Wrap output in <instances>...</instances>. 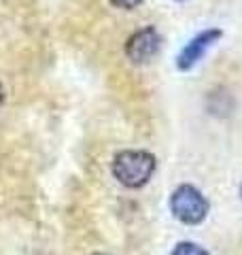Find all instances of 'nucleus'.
<instances>
[{"label":"nucleus","instance_id":"9","mask_svg":"<svg viewBox=\"0 0 242 255\" xmlns=\"http://www.w3.org/2000/svg\"><path fill=\"white\" fill-rule=\"evenodd\" d=\"M240 198H242V185H240Z\"/></svg>","mask_w":242,"mask_h":255},{"label":"nucleus","instance_id":"6","mask_svg":"<svg viewBox=\"0 0 242 255\" xmlns=\"http://www.w3.org/2000/svg\"><path fill=\"white\" fill-rule=\"evenodd\" d=\"M142 2V0H111V4H115L117 9H136V6H138Z\"/></svg>","mask_w":242,"mask_h":255},{"label":"nucleus","instance_id":"8","mask_svg":"<svg viewBox=\"0 0 242 255\" xmlns=\"http://www.w3.org/2000/svg\"><path fill=\"white\" fill-rule=\"evenodd\" d=\"M94 255H111V253H94Z\"/></svg>","mask_w":242,"mask_h":255},{"label":"nucleus","instance_id":"4","mask_svg":"<svg viewBox=\"0 0 242 255\" xmlns=\"http://www.w3.org/2000/svg\"><path fill=\"white\" fill-rule=\"evenodd\" d=\"M221 38V30H204L200 32L198 36H193L191 41L185 45V49L179 53V58H176V66H179L181 70H189L193 68L196 64L204 58V53L211 49V47Z\"/></svg>","mask_w":242,"mask_h":255},{"label":"nucleus","instance_id":"7","mask_svg":"<svg viewBox=\"0 0 242 255\" xmlns=\"http://www.w3.org/2000/svg\"><path fill=\"white\" fill-rule=\"evenodd\" d=\"M2 102H4V90H2V85H0V107H2Z\"/></svg>","mask_w":242,"mask_h":255},{"label":"nucleus","instance_id":"1","mask_svg":"<svg viewBox=\"0 0 242 255\" xmlns=\"http://www.w3.org/2000/svg\"><path fill=\"white\" fill-rule=\"evenodd\" d=\"M155 155L149 151H119L113 159V174L123 187L138 189L142 185H147L149 179L155 172Z\"/></svg>","mask_w":242,"mask_h":255},{"label":"nucleus","instance_id":"5","mask_svg":"<svg viewBox=\"0 0 242 255\" xmlns=\"http://www.w3.org/2000/svg\"><path fill=\"white\" fill-rule=\"evenodd\" d=\"M172 255H211L206 249H202L200 245H196V243H179L172 249Z\"/></svg>","mask_w":242,"mask_h":255},{"label":"nucleus","instance_id":"3","mask_svg":"<svg viewBox=\"0 0 242 255\" xmlns=\"http://www.w3.org/2000/svg\"><path fill=\"white\" fill-rule=\"evenodd\" d=\"M159 47H161V36L157 34L155 28L149 26L134 32L125 41V55L132 64H144L159 51Z\"/></svg>","mask_w":242,"mask_h":255},{"label":"nucleus","instance_id":"2","mask_svg":"<svg viewBox=\"0 0 242 255\" xmlns=\"http://www.w3.org/2000/svg\"><path fill=\"white\" fill-rule=\"evenodd\" d=\"M170 209L179 221L187 223V226H198L206 219L208 211H211V202L206 200V196L200 189L185 183V185H179L172 191Z\"/></svg>","mask_w":242,"mask_h":255}]
</instances>
